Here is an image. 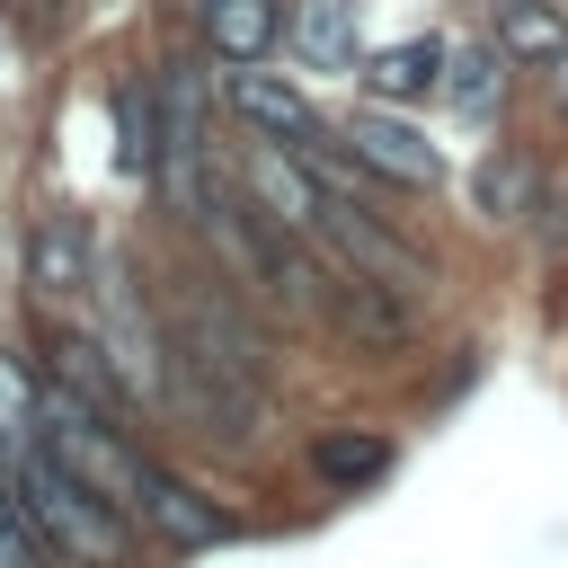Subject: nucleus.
I'll use <instances>...</instances> for the list:
<instances>
[{
    "mask_svg": "<svg viewBox=\"0 0 568 568\" xmlns=\"http://www.w3.org/2000/svg\"><path fill=\"white\" fill-rule=\"evenodd\" d=\"M27 284H36V293L89 284V222H80V213H44V222L27 231Z\"/></svg>",
    "mask_w": 568,
    "mask_h": 568,
    "instance_id": "nucleus-10",
    "label": "nucleus"
},
{
    "mask_svg": "<svg viewBox=\"0 0 568 568\" xmlns=\"http://www.w3.org/2000/svg\"><path fill=\"white\" fill-rule=\"evenodd\" d=\"M311 470H320L328 488H364V479L390 470V444H382V435H320V444H311Z\"/></svg>",
    "mask_w": 568,
    "mask_h": 568,
    "instance_id": "nucleus-18",
    "label": "nucleus"
},
{
    "mask_svg": "<svg viewBox=\"0 0 568 568\" xmlns=\"http://www.w3.org/2000/svg\"><path fill=\"white\" fill-rule=\"evenodd\" d=\"M373 178H390V186H435L444 178V151L417 133V124H399V115H382V106H364V115H346V133H337Z\"/></svg>",
    "mask_w": 568,
    "mask_h": 568,
    "instance_id": "nucleus-5",
    "label": "nucleus"
},
{
    "mask_svg": "<svg viewBox=\"0 0 568 568\" xmlns=\"http://www.w3.org/2000/svg\"><path fill=\"white\" fill-rule=\"evenodd\" d=\"M142 524H151L169 550H204V541H222V532H231V515H222L213 497H195L186 479H169L160 462H151V479H142Z\"/></svg>",
    "mask_w": 568,
    "mask_h": 568,
    "instance_id": "nucleus-8",
    "label": "nucleus"
},
{
    "mask_svg": "<svg viewBox=\"0 0 568 568\" xmlns=\"http://www.w3.org/2000/svg\"><path fill=\"white\" fill-rule=\"evenodd\" d=\"M231 115H240V124H257V133H275V142H311V133H320V115H311L302 80L257 71V62H240V71H231Z\"/></svg>",
    "mask_w": 568,
    "mask_h": 568,
    "instance_id": "nucleus-7",
    "label": "nucleus"
},
{
    "mask_svg": "<svg viewBox=\"0 0 568 568\" xmlns=\"http://www.w3.org/2000/svg\"><path fill=\"white\" fill-rule=\"evenodd\" d=\"M550 89H559V106H568V53H559V80H550Z\"/></svg>",
    "mask_w": 568,
    "mask_h": 568,
    "instance_id": "nucleus-20",
    "label": "nucleus"
},
{
    "mask_svg": "<svg viewBox=\"0 0 568 568\" xmlns=\"http://www.w3.org/2000/svg\"><path fill=\"white\" fill-rule=\"evenodd\" d=\"M506 44H470V53H453V80H444V98L462 106V115H488L497 98H506Z\"/></svg>",
    "mask_w": 568,
    "mask_h": 568,
    "instance_id": "nucleus-17",
    "label": "nucleus"
},
{
    "mask_svg": "<svg viewBox=\"0 0 568 568\" xmlns=\"http://www.w3.org/2000/svg\"><path fill=\"white\" fill-rule=\"evenodd\" d=\"M311 240H320V257L328 266H355V275H373V284H390V293H435V257H417L399 231H382L373 213H355V204H328L320 222H311Z\"/></svg>",
    "mask_w": 568,
    "mask_h": 568,
    "instance_id": "nucleus-2",
    "label": "nucleus"
},
{
    "mask_svg": "<svg viewBox=\"0 0 568 568\" xmlns=\"http://www.w3.org/2000/svg\"><path fill=\"white\" fill-rule=\"evenodd\" d=\"M53 382H62L71 399H89L98 417H124V408L142 399V390L124 382V364L106 355V337H89V328H71V337L53 346Z\"/></svg>",
    "mask_w": 568,
    "mask_h": 568,
    "instance_id": "nucleus-9",
    "label": "nucleus"
},
{
    "mask_svg": "<svg viewBox=\"0 0 568 568\" xmlns=\"http://www.w3.org/2000/svg\"><path fill=\"white\" fill-rule=\"evenodd\" d=\"M53 550H44V532H36V515H27V497H18V462L0 453V568H44Z\"/></svg>",
    "mask_w": 568,
    "mask_h": 568,
    "instance_id": "nucleus-19",
    "label": "nucleus"
},
{
    "mask_svg": "<svg viewBox=\"0 0 568 568\" xmlns=\"http://www.w3.org/2000/svg\"><path fill=\"white\" fill-rule=\"evenodd\" d=\"M160 178H169V195H178V213H204L213 195H204V98H195V71L186 62H169L160 71Z\"/></svg>",
    "mask_w": 568,
    "mask_h": 568,
    "instance_id": "nucleus-3",
    "label": "nucleus"
},
{
    "mask_svg": "<svg viewBox=\"0 0 568 568\" xmlns=\"http://www.w3.org/2000/svg\"><path fill=\"white\" fill-rule=\"evenodd\" d=\"M44 444V390H36V364L0 346V453H36Z\"/></svg>",
    "mask_w": 568,
    "mask_h": 568,
    "instance_id": "nucleus-14",
    "label": "nucleus"
},
{
    "mask_svg": "<svg viewBox=\"0 0 568 568\" xmlns=\"http://www.w3.org/2000/svg\"><path fill=\"white\" fill-rule=\"evenodd\" d=\"M275 36H284V9L275 0H204V44L222 62H266Z\"/></svg>",
    "mask_w": 568,
    "mask_h": 568,
    "instance_id": "nucleus-12",
    "label": "nucleus"
},
{
    "mask_svg": "<svg viewBox=\"0 0 568 568\" xmlns=\"http://www.w3.org/2000/svg\"><path fill=\"white\" fill-rule=\"evenodd\" d=\"M320 302H328V320L346 328V337H364V346H399L408 337V293H390V284H373V275H355V266H328L320 275Z\"/></svg>",
    "mask_w": 568,
    "mask_h": 568,
    "instance_id": "nucleus-6",
    "label": "nucleus"
},
{
    "mask_svg": "<svg viewBox=\"0 0 568 568\" xmlns=\"http://www.w3.org/2000/svg\"><path fill=\"white\" fill-rule=\"evenodd\" d=\"M488 9H524V0H488Z\"/></svg>",
    "mask_w": 568,
    "mask_h": 568,
    "instance_id": "nucleus-21",
    "label": "nucleus"
},
{
    "mask_svg": "<svg viewBox=\"0 0 568 568\" xmlns=\"http://www.w3.org/2000/svg\"><path fill=\"white\" fill-rule=\"evenodd\" d=\"M497 44H506L515 62H559V53H568V18H559L550 0H524V9H497Z\"/></svg>",
    "mask_w": 568,
    "mask_h": 568,
    "instance_id": "nucleus-16",
    "label": "nucleus"
},
{
    "mask_svg": "<svg viewBox=\"0 0 568 568\" xmlns=\"http://www.w3.org/2000/svg\"><path fill=\"white\" fill-rule=\"evenodd\" d=\"M18 497H27V515H36V532H44L53 559H71V568H124L133 515H124L115 497H98V488H89L71 462H53L44 444L18 453Z\"/></svg>",
    "mask_w": 568,
    "mask_h": 568,
    "instance_id": "nucleus-1",
    "label": "nucleus"
},
{
    "mask_svg": "<svg viewBox=\"0 0 568 568\" xmlns=\"http://www.w3.org/2000/svg\"><path fill=\"white\" fill-rule=\"evenodd\" d=\"M240 195H248L266 222H284V231H311V222L328 213V186L311 178V160H284V142H275V133L240 160Z\"/></svg>",
    "mask_w": 568,
    "mask_h": 568,
    "instance_id": "nucleus-4",
    "label": "nucleus"
},
{
    "mask_svg": "<svg viewBox=\"0 0 568 568\" xmlns=\"http://www.w3.org/2000/svg\"><path fill=\"white\" fill-rule=\"evenodd\" d=\"M470 195H479V213L488 222H524L532 213V160L506 142V151H488L479 160V178H470Z\"/></svg>",
    "mask_w": 568,
    "mask_h": 568,
    "instance_id": "nucleus-15",
    "label": "nucleus"
},
{
    "mask_svg": "<svg viewBox=\"0 0 568 568\" xmlns=\"http://www.w3.org/2000/svg\"><path fill=\"white\" fill-rule=\"evenodd\" d=\"M355 18H364V0H302L293 9V53L311 71H346L355 62Z\"/></svg>",
    "mask_w": 568,
    "mask_h": 568,
    "instance_id": "nucleus-13",
    "label": "nucleus"
},
{
    "mask_svg": "<svg viewBox=\"0 0 568 568\" xmlns=\"http://www.w3.org/2000/svg\"><path fill=\"white\" fill-rule=\"evenodd\" d=\"M364 89L390 98V106L435 98V89H444V44H435V36H399V44H382V53L364 62Z\"/></svg>",
    "mask_w": 568,
    "mask_h": 568,
    "instance_id": "nucleus-11",
    "label": "nucleus"
}]
</instances>
